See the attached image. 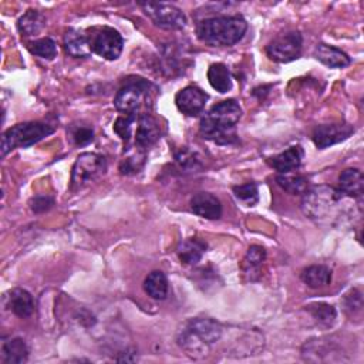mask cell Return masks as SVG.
<instances>
[{
	"label": "cell",
	"instance_id": "6da1fadb",
	"mask_svg": "<svg viewBox=\"0 0 364 364\" xmlns=\"http://www.w3.org/2000/svg\"><path fill=\"white\" fill-rule=\"evenodd\" d=\"M242 117V108L235 100H225L215 104L200 119L199 132L203 138L219 145H229L237 141L236 124Z\"/></svg>",
	"mask_w": 364,
	"mask_h": 364
},
{
	"label": "cell",
	"instance_id": "7a4b0ae2",
	"mask_svg": "<svg viewBox=\"0 0 364 364\" xmlns=\"http://www.w3.org/2000/svg\"><path fill=\"white\" fill-rule=\"evenodd\" d=\"M223 327L216 320L208 317H193L186 320L176 334L179 347L192 358H203L210 347L222 337Z\"/></svg>",
	"mask_w": 364,
	"mask_h": 364
},
{
	"label": "cell",
	"instance_id": "3957f363",
	"mask_svg": "<svg viewBox=\"0 0 364 364\" xmlns=\"http://www.w3.org/2000/svg\"><path fill=\"white\" fill-rule=\"evenodd\" d=\"M247 30L242 16H215L205 18L196 26L198 38L212 47H230L240 41Z\"/></svg>",
	"mask_w": 364,
	"mask_h": 364
},
{
	"label": "cell",
	"instance_id": "277c9868",
	"mask_svg": "<svg viewBox=\"0 0 364 364\" xmlns=\"http://www.w3.org/2000/svg\"><path fill=\"white\" fill-rule=\"evenodd\" d=\"M158 88L144 78L128 80L114 98L115 108L125 115L146 114L154 108Z\"/></svg>",
	"mask_w": 364,
	"mask_h": 364
},
{
	"label": "cell",
	"instance_id": "5b68a950",
	"mask_svg": "<svg viewBox=\"0 0 364 364\" xmlns=\"http://www.w3.org/2000/svg\"><path fill=\"white\" fill-rule=\"evenodd\" d=\"M343 199L344 195L337 188L328 185H316L307 188L303 193L301 210L313 220H324L334 213Z\"/></svg>",
	"mask_w": 364,
	"mask_h": 364
},
{
	"label": "cell",
	"instance_id": "8992f818",
	"mask_svg": "<svg viewBox=\"0 0 364 364\" xmlns=\"http://www.w3.org/2000/svg\"><path fill=\"white\" fill-rule=\"evenodd\" d=\"M53 132H54V127L46 122H38V121L21 122L14 127H10L1 135V146H0L1 156L7 155L13 149L31 146L40 142L41 139L47 138Z\"/></svg>",
	"mask_w": 364,
	"mask_h": 364
},
{
	"label": "cell",
	"instance_id": "52a82bcc",
	"mask_svg": "<svg viewBox=\"0 0 364 364\" xmlns=\"http://www.w3.org/2000/svg\"><path fill=\"white\" fill-rule=\"evenodd\" d=\"M107 171V159L101 154L82 152L77 156L71 171V189L78 191L100 179Z\"/></svg>",
	"mask_w": 364,
	"mask_h": 364
},
{
	"label": "cell",
	"instance_id": "ba28073f",
	"mask_svg": "<svg viewBox=\"0 0 364 364\" xmlns=\"http://www.w3.org/2000/svg\"><path fill=\"white\" fill-rule=\"evenodd\" d=\"M90 33L91 34H88V37H90L92 53L109 61L117 60L121 55V51L124 47V38L115 28L102 26V27L91 28Z\"/></svg>",
	"mask_w": 364,
	"mask_h": 364
},
{
	"label": "cell",
	"instance_id": "9c48e42d",
	"mask_svg": "<svg viewBox=\"0 0 364 364\" xmlns=\"http://www.w3.org/2000/svg\"><path fill=\"white\" fill-rule=\"evenodd\" d=\"M144 13L152 20V23L161 28L179 30L186 26L185 13L171 3L142 1L139 3Z\"/></svg>",
	"mask_w": 364,
	"mask_h": 364
},
{
	"label": "cell",
	"instance_id": "30bf717a",
	"mask_svg": "<svg viewBox=\"0 0 364 364\" xmlns=\"http://www.w3.org/2000/svg\"><path fill=\"white\" fill-rule=\"evenodd\" d=\"M303 38L299 31H287L274 37L266 46V54L276 63H290L300 57Z\"/></svg>",
	"mask_w": 364,
	"mask_h": 364
},
{
	"label": "cell",
	"instance_id": "8fae6325",
	"mask_svg": "<svg viewBox=\"0 0 364 364\" xmlns=\"http://www.w3.org/2000/svg\"><path fill=\"white\" fill-rule=\"evenodd\" d=\"M161 134L162 128L159 121L149 112L141 114L136 118V125L134 129V145L129 146L148 152V149L161 138Z\"/></svg>",
	"mask_w": 364,
	"mask_h": 364
},
{
	"label": "cell",
	"instance_id": "7c38bea8",
	"mask_svg": "<svg viewBox=\"0 0 364 364\" xmlns=\"http://www.w3.org/2000/svg\"><path fill=\"white\" fill-rule=\"evenodd\" d=\"M353 132L354 127L350 124H324L314 128L311 139L318 149H324L346 141Z\"/></svg>",
	"mask_w": 364,
	"mask_h": 364
},
{
	"label": "cell",
	"instance_id": "4fadbf2b",
	"mask_svg": "<svg viewBox=\"0 0 364 364\" xmlns=\"http://www.w3.org/2000/svg\"><path fill=\"white\" fill-rule=\"evenodd\" d=\"M206 101L208 94L195 85L185 87L175 97V104L178 109L188 117L199 115L203 111Z\"/></svg>",
	"mask_w": 364,
	"mask_h": 364
},
{
	"label": "cell",
	"instance_id": "5bb4252c",
	"mask_svg": "<svg viewBox=\"0 0 364 364\" xmlns=\"http://www.w3.org/2000/svg\"><path fill=\"white\" fill-rule=\"evenodd\" d=\"M191 209L195 215L205 219H219L222 216V203L210 192H198L191 199Z\"/></svg>",
	"mask_w": 364,
	"mask_h": 364
},
{
	"label": "cell",
	"instance_id": "9a60e30c",
	"mask_svg": "<svg viewBox=\"0 0 364 364\" xmlns=\"http://www.w3.org/2000/svg\"><path fill=\"white\" fill-rule=\"evenodd\" d=\"M63 47L65 53L74 58H85L90 57L92 53L88 34H84L81 30L77 28H68L64 33Z\"/></svg>",
	"mask_w": 364,
	"mask_h": 364
},
{
	"label": "cell",
	"instance_id": "2e32d148",
	"mask_svg": "<svg viewBox=\"0 0 364 364\" xmlns=\"http://www.w3.org/2000/svg\"><path fill=\"white\" fill-rule=\"evenodd\" d=\"M303 149L299 145L290 146L286 151L272 156L267 159L269 165L276 169L279 173H287V172H293L297 168H300L301 161H303Z\"/></svg>",
	"mask_w": 364,
	"mask_h": 364
},
{
	"label": "cell",
	"instance_id": "e0dca14e",
	"mask_svg": "<svg viewBox=\"0 0 364 364\" xmlns=\"http://www.w3.org/2000/svg\"><path fill=\"white\" fill-rule=\"evenodd\" d=\"M313 55L316 60L330 68H344L351 63V58L343 50L324 43L316 46Z\"/></svg>",
	"mask_w": 364,
	"mask_h": 364
},
{
	"label": "cell",
	"instance_id": "ac0fdd59",
	"mask_svg": "<svg viewBox=\"0 0 364 364\" xmlns=\"http://www.w3.org/2000/svg\"><path fill=\"white\" fill-rule=\"evenodd\" d=\"M344 196L360 198L364 191V178L360 169L347 168L338 176V188Z\"/></svg>",
	"mask_w": 364,
	"mask_h": 364
},
{
	"label": "cell",
	"instance_id": "d6986e66",
	"mask_svg": "<svg viewBox=\"0 0 364 364\" xmlns=\"http://www.w3.org/2000/svg\"><path fill=\"white\" fill-rule=\"evenodd\" d=\"M28 358V347L20 337L4 340L1 344V363L3 364H21Z\"/></svg>",
	"mask_w": 364,
	"mask_h": 364
},
{
	"label": "cell",
	"instance_id": "ffe728a7",
	"mask_svg": "<svg viewBox=\"0 0 364 364\" xmlns=\"http://www.w3.org/2000/svg\"><path fill=\"white\" fill-rule=\"evenodd\" d=\"M205 250H206V243L203 240H200L198 237H189L179 243L176 253H178L179 260L183 264L195 266L200 262Z\"/></svg>",
	"mask_w": 364,
	"mask_h": 364
},
{
	"label": "cell",
	"instance_id": "44dd1931",
	"mask_svg": "<svg viewBox=\"0 0 364 364\" xmlns=\"http://www.w3.org/2000/svg\"><path fill=\"white\" fill-rule=\"evenodd\" d=\"M9 309L21 318L31 316L36 309L33 296L24 289H13L9 294Z\"/></svg>",
	"mask_w": 364,
	"mask_h": 364
},
{
	"label": "cell",
	"instance_id": "7402d4cb",
	"mask_svg": "<svg viewBox=\"0 0 364 364\" xmlns=\"http://www.w3.org/2000/svg\"><path fill=\"white\" fill-rule=\"evenodd\" d=\"M266 259V250L262 246L253 245L247 249L243 262H242V270L243 274L247 277V280H256L260 274V266L263 264Z\"/></svg>",
	"mask_w": 364,
	"mask_h": 364
},
{
	"label": "cell",
	"instance_id": "603a6c76",
	"mask_svg": "<svg viewBox=\"0 0 364 364\" xmlns=\"http://www.w3.org/2000/svg\"><path fill=\"white\" fill-rule=\"evenodd\" d=\"M46 16L41 14L38 10H27L17 21V28L21 33V36L26 37H33L37 36L38 33L43 31L46 27Z\"/></svg>",
	"mask_w": 364,
	"mask_h": 364
},
{
	"label": "cell",
	"instance_id": "cb8c5ba5",
	"mask_svg": "<svg viewBox=\"0 0 364 364\" xmlns=\"http://www.w3.org/2000/svg\"><path fill=\"white\" fill-rule=\"evenodd\" d=\"M144 290L149 297L155 300H164L168 296L169 290L166 274L161 270H152L151 273H148L144 282Z\"/></svg>",
	"mask_w": 364,
	"mask_h": 364
},
{
	"label": "cell",
	"instance_id": "d4e9b609",
	"mask_svg": "<svg viewBox=\"0 0 364 364\" xmlns=\"http://www.w3.org/2000/svg\"><path fill=\"white\" fill-rule=\"evenodd\" d=\"M208 81L218 92H228L232 90V75L223 63H215L208 70Z\"/></svg>",
	"mask_w": 364,
	"mask_h": 364
},
{
	"label": "cell",
	"instance_id": "484cf974",
	"mask_svg": "<svg viewBox=\"0 0 364 364\" xmlns=\"http://www.w3.org/2000/svg\"><path fill=\"white\" fill-rule=\"evenodd\" d=\"M301 280L311 289H320L331 282V270L324 264H313L301 272Z\"/></svg>",
	"mask_w": 364,
	"mask_h": 364
},
{
	"label": "cell",
	"instance_id": "4316f807",
	"mask_svg": "<svg viewBox=\"0 0 364 364\" xmlns=\"http://www.w3.org/2000/svg\"><path fill=\"white\" fill-rule=\"evenodd\" d=\"M146 161V152L139 151L134 146L124 148V158L119 164V171L122 175H134L138 173Z\"/></svg>",
	"mask_w": 364,
	"mask_h": 364
},
{
	"label": "cell",
	"instance_id": "83f0119b",
	"mask_svg": "<svg viewBox=\"0 0 364 364\" xmlns=\"http://www.w3.org/2000/svg\"><path fill=\"white\" fill-rule=\"evenodd\" d=\"M294 172V171H293ZM293 172H287V173H279L276 178L277 185L286 191L290 195H300L304 193L306 189L309 188V179L304 175L300 173H293Z\"/></svg>",
	"mask_w": 364,
	"mask_h": 364
},
{
	"label": "cell",
	"instance_id": "f1b7e54d",
	"mask_svg": "<svg viewBox=\"0 0 364 364\" xmlns=\"http://www.w3.org/2000/svg\"><path fill=\"white\" fill-rule=\"evenodd\" d=\"M307 311L313 316V318L324 326V327H330L334 321H336V317H337V311L336 309L328 304V303H323V301H318V303H311L309 306H306Z\"/></svg>",
	"mask_w": 364,
	"mask_h": 364
},
{
	"label": "cell",
	"instance_id": "f546056e",
	"mask_svg": "<svg viewBox=\"0 0 364 364\" xmlns=\"http://www.w3.org/2000/svg\"><path fill=\"white\" fill-rule=\"evenodd\" d=\"M28 50L31 54L44 60H53L57 55V44L50 37H43L31 41L28 44Z\"/></svg>",
	"mask_w": 364,
	"mask_h": 364
},
{
	"label": "cell",
	"instance_id": "4dcf8cb0",
	"mask_svg": "<svg viewBox=\"0 0 364 364\" xmlns=\"http://www.w3.org/2000/svg\"><path fill=\"white\" fill-rule=\"evenodd\" d=\"M136 118L135 115H125V114H121L115 124H114V131L118 134V136L122 139L124 142V148L129 145L131 142V138L134 135V124L136 122Z\"/></svg>",
	"mask_w": 364,
	"mask_h": 364
},
{
	"label": "cell",
	"instance_id": "1f68e13d",
	"mask_svg": "<svg viewBox=\"0 0 364 364\" xmlns=\"http://www.w3.org/2000/svg\"><path fill=\"white\" fill-rule=\"evenodd\" d=\"M235 198L243 203L245 206H253L259 200L257 185L255 182H246L242 185H236L232 188Z\"/></svg>",
	"mask_w": 364,
	"mask_h": 364
},
{
	"label": "cell",
	"instance_id": "d6a6232c",
	"mask_svg": "<svg viewBox=\"0 0 364 364\" xmlns=\"http://www.w3.org/2000/svg\"><path fill=\"white\" fill-rule=\"evenodd\" d=\"M175 161L178 164V166L183 171H189V172H196L199 169H202V162L200 159L196 156L195 152L183 148L179 152H176L175 155Z\"/></svg>",
	"mask_w": 364,
	"mask_h": 364
},
{
	"label": "cell",
	"instance_id": "836d02e7",
	"mask_svg": "<svg viewBox=\"0 0 364 364\" xmlns=\"http://www.w3.org/2000/svg\"><path fill=\"white\" fill-rule=\"evenodd\" d=\"M70 136L75 145L84 146L94 141V131L87 125H73L70 128Z\"/></svg>",
	"mask_w": 364,
	"mask_h": 364
},
{
	"label": "cell",
	"instance_id": "e575fe53",
	"mask_svg": "<svg viewBox=\"0 0 364 364\" xmlns=\"http://www.w3.org/2000/svg\"><path fill=\"white\" fill-rule=\"evenodd\" d=\"M343 303H344V309L347 313H350V314L360 313L361 307H363L361 293L357 289H351L348 293H346Z\"/></svg>",
	"mask_w": 364,
	"mask_h": 364
},
{
	"label": "cell",
	"instance_id": "d590c367",
	"mask_svg": "<svg viewBox=\"0 0 364 364\" xmlns=\"http://www.w3.org/2000/svg\"><path fill=\"white\" fill-rule=\"evenodd\" d=\"M28 205H30V209L34 213H43V212H47L48 209L53 208L54 199L51 196H48V195H38V196L31 198Z\"/></svg>",
	"mask_w": 364,
	"mask_h": 364
}]
</instances>
